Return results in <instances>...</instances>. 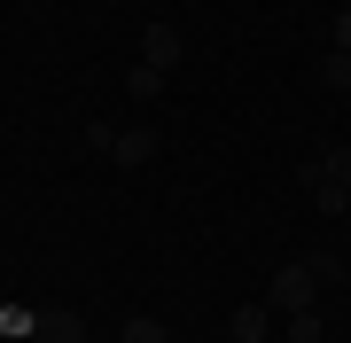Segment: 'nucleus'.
Segmentation results:
<instances>
[{
  "label": "nucleus",
  "instance_id": "nucleus-11",
  "mask_svg": "<svg viewBox=\"0 0 351 343\" xmlns=\"http://www.w3.org/2000/svg\"><path fill=\"white\" fill-rule=\"evenodd\" d=\"M289 343H320V312H289Z\"/></svg>",
  "mask_w": 351,
  "mask_h": 343
},
{
  "label": "nucleus",
  "instance_id": "nucleus-12",
  "mask_svg": "<svg viewBox=\"0 0 351 343\" xmlns=\"http://www.w3.org/2000/svg\"><path fill=\"white\" fill-rule=\"evenodd\" d=\"M320 164H328V172H336V179H343V188H351V149H328V156H320Z\"/></svg>",
  "mask_w": 351,
  "mask_h": 343
},
{
  "label": "nucleus",
  "instance_id": "nucleus-2",
  "mask_svg": "<svg viewBox=\"0 0 351 343\" xmlns=\"http://www.w3.org/2000/svg\"><path fill=\"white\" fill-rule=\"evenodd\" d=\"M297 188L313 195V211H320V218H343V211H351V188H343L328 164H304V172H297Z\"/></svg>",
  "mask_w": 351,
  "mask_h": 343
},
{
  "label": "nucleus",
  "instance_id": "nucleus-3",
  "mask_svg": "<svg viewBox=\"0 0 351 343\" xmlns=\"http://www.w3.org/2000/svg\"><path fill=\"white\" fill-rule=\"evenodd\" d=\"M156 149H164V140H156L149 125H125V133L110 140V164H117V172H141V164H156Z\"/></svg>",
  "mask_w": 351,
  "mask_h": 343
},
{
  "label": "nucleus",
  "instance_id": "nucleus-7",
  "mask_svg": "<svg viewBox=\"0 0 351 343\" xmlns=\"http://www.w3.org/2000/svg\"><path fill=\"white\" fill-rule=\"evenodd\" d=\"M320 86L351 94V47H328V55H320Z\"/></svg>",
  "mask_w": 351,
  "mask_h": 343
},
{
  "label": "nucleus",
  "instance_id": "nucleus-4",
  "mask_svg": "<svg viewBox=\"0 0 351 343\" xmlns=\"http://www.w3.org/2000/svg\"><path fill=\"white\" fill-rule=\"evenodd\" d=\"M32 335H39V343H86V320H78L71 305H55V312L32 320Z\"/></svg>",
  "mask_w": 351,
  "mask_h": 343
},
{
  "label": "nucleus",
  "instance_id": "nucleus-10",
  "mask_svg": "<svg viewBox=\"0 0 351 343\" xmlns=\"http://www.w3.org/2000/svg\"><path fill=\"white\" fill-rule=\"evenodd\" d=\"M304 266H313V281H320V289H336V281H343V257H336V250H313Z\"/></svg>",
  "mask_w": 351,
  "mask_h": 343
},
{
  "label": "nucleus",
  "instance_id": "nucleus-6",
  "mask_svg": "<svg viewBox=\"0 0 351 343\" xmlns=\"http://www.w3.org/2000/svg\"><path fill=\"white\" fill-rule=\"evenodd\" d=\"M265 328H274V305H234V343H265Z\"/></svg>",
  "mask_w": 351,
  "mask_h": 343
},
{
  "label": "nucleus",
  "instance_id": "nucleus-5",
  "mask_svg": "<svg viewBox=\"0 0 351 343\" xmlns=\"http://www.w3.org/2000/svg\"><path fill=\"white\" fill-rule=\"evenodd\" d=\"M141 63H149V71H172L180 63V31L172 24H149V31H141Z\"/></svg>",
  "mask_w": 351,
  "mask_h": 343
},
{
  "label": "nucleus",
  "instance_id": "nucleus-13",
  "mask_svg": "<svg viewBox=\"0 0 351 343\" xmlns=\"http://www.w3.org/2000/svg\"><path fill=\"white\" fill-rule=\"evenodd\" d=\"M336 47H351V8H343V16H336Z\"/></svg>",
  "mask_w": 351,
  "mask_h": 343
},
{
  "label": "nucleus",
  "instance_id": "nucleus-8",
  "mask_svg": "<svg viewBox=\"0 0 351 343\" xmlns=\"http://www.w3.org/2000/svg\"><path fill=\"white\" fill-rule=\"evenodd\" d=\"M125 94H133V102H156V94H164V71L133 63V71H125Z\"/></svg>",
  "mask_w": 351,
  "mask_h": 343
},
{
  "label": "nucleus",
  "instance_id": "nucleus-9",
  "mask_svg": "<svg viewBox=\"0 0 351 343\" xmlns=\"http://www.w3.org/2000/svg\"><path fill=\"white\" fill-rule=\"evenodd\" d=\"M117 343H172V335H164V320H149V312H133L125 328H117Z\"/></svg>",
  "mask_w": 351,
  "mask_h": 343
},
{
  "label": "nucleus",
  "instance_id": "nucleus-1",
  "mask_svg": "<svg viewBox=\"0 0 351 343\" xmlns=\"http://www.w3.org/2000/svg\"><path fill=\"white\" fill-rule=\"evenodd\" d=\"M265 305H274V312H313V305H320V281H313V266H304V257H289V266L265 281Z\"/></svg>",
  "mask_w": 351,
  "mask_h": 343
}]
</instances>
